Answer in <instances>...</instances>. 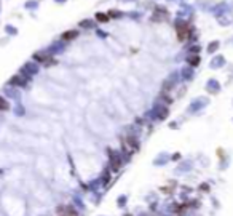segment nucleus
Returning <instances> with one entry per match:
<instances>
[{
  "instance_id": "15",
  "label": "nucleus",
  "mask_w": 233,
  "mask_h": 216,
  "mask_svg": "<svg viewBox=\"0 0 233 216\" xmlns=\"http://www.w3.org/2000/svg\"><path fill=\"white\" fill-rule=\"evenodd\" d=\"M7 32H8V34H16V29L11 28V26H7Z\"/></svg>"
},
{
  "instance_id": "11",
  "label": "nucleus",
  "mask_w": 233,
  "mask_h": 216,
  "mask_svg": "<svg viewBox=\"0 0 233 216\" xmlns=\"http://www.w3.org/2000/svg\"><path fill=\"white\" fill-rule=\"evenodd\" d=\"M80 26H81V28H91L93 21L91 19H83V21H80Z\"/></svg>"
},
{
  "instance_id": "7",
  "label": "nucleus",
  "mask_w": 233,
  "mask_h": 216,
  "mask_svg": "<svg viewBox=\"0 0 233 216\" xmlns=\"http://www.w3.org/2000/svg\"><path fill=\"white\" fill-rule=\"evenodd\" d=\"M24 7H26L27 10H32V11H34V10L38 8V2H37V0H29V2L24 3Z\"/></svg>"
},
{
  "instance_id": "12",
  "label": "nucleus",
  "mask_w": 233,
  "mask_h": 216,
  "mask_svg": "<svg viewBox=\"0 0 233 216\" xmlns=\"http://www.w3.org/2000/svg\"><path fill=\"white\" fill-rule=\"evenodd\" d=\"M7 109H8V103L3 98H0V111H7Z\"/></svg>"
},
{
  "instance_id": "5",
  "label": "nucleus",
  "mask_w": 233,
  "mask_h": 216,
  "mask_svg": "<svg viewBox=\"0 0 233 216\" xmlns=\"http://www.w3.org/2000/svg\"><path fill=\"white\" fill-rule=\"evenodd\" d=\"M10 83L11 85H26L27 83V80H26V77H22V75H15V77H11L10 78Z\"/></svg>"
},
{
  "instance_id": "3",
  "label": "nucleus",
  "mask_w": 233,
  "mask_h": 216,
  "mask_svg": "<svg viewBox=\"0 0 233 216\" xmlns=\"http://www.w3.org/2000/svg\"><path fill=\"white\" fill-rule=\"evenodd\" d=\"M217 21H219L221 26H228V24L233 23V15L230 13V10L228 11H222V13H219V15H217Z\"/></svg>"
},
{
  "instance_id": "17",
  "label": "nucleus",
  "mask_w": 233,
  "mask_h": 216,
  "mask_svg": "<svg viewBox=\"0 0 233 216\" xmlns=\"http://www.w3.org/2000/svg\"><path fill=\"white\" fill-rule=\"evenodd\" d=\"M120 2H136V0H120Z\"/></svg>"
},
{
  "instance_id": "10",
  "label": "nucleus",
  "mask_w": 233,
  "mask_h": 216,
  "mask_svg": "<svg viewBox=\"0 0 233 216\" xmlns=\"http://www.w3.org/2000/svg\"><path fill=\"white\" fill-rule=\"evenodd\" d=\"M217 48H219V42L216 40V42H211V43H209V47H208V51H211V53H212V51H216Z\"/></svg>"
},
{
  "instance_id": "8",
  "label": "nucleus",
  "mask_w": 233,
  "mask_h": 216,
  "mask_svg": "<svg viewBox=\"0 0 233 216\" xmlns=\"http://www.w3.org/2000/svg\"><path fill=\"white\" fill-rule=\"evenodd\" d=\"M24 71H27V72H31V74H34V72H37V66L35 64H26L24 66Z\"/></svg>"
},
{
  "instance_id": "4",
  "label": "nucleus",
  "mask_w": 233,
  "mask_h": 216,
  "mask_svg": "<svg viewBox=\"0 0 233 216\" xmlns=\"http://www.w3.org/2000/svg\"><path fill=\"white\" fill-rule=\"evenodd\" d=\"M34 58L37 59V61H40V63H43V64H54V59L51 58V55L50 53H45V51H42V53H35L34 55Z\"/></svg>"
},
{
  "instance_id": "13",
  "label": "nucleus",
  "mask_w": 233,
  "mask_h": 216,
  "mask_svg": "<svg viewBox=\"0 0 233 216\" xmlns=\"http://www.w3.org/2000/svg\"><path fill=\"white\" fill-rule=\"evenodd\" d=\"M96 19L101 21V23H104V21L109 19V16H107V15H102V13H98V15H96Z\"/></svg>"
},
{
  "instance_id": "16",
  "label": "nucleus",
  "mask_w": 233,
  "mask_h": 216,
  "mask_svg": "<svg viewBox=\"0 0 233 216\" xmlns=\"http://www.w3.org/2000/svg\"><path fill=\"white\" fill-rule=\"evenodd\" d=\"M54 2H56V3H66L67 0H54Z\"/></svg>"
},
{
  "instance_id": "14",
  "label": "nucleus",
  "mask_w": 233,
  "mask_h": 216,
  "mask_svg": "<svg viewBox=\"0 0 233 216\" xmlns=\"http://www.w3.org/2000/svg\"><path fill=\"white\" fill-rule=\"evenodd\" d=\"M198 61H200V58H198V56H190V58H188V63H190L192 66H197V64H198Z\"/></svg>"
},
{
  "instance_id": "1",
  "label": "nucleus",
  "mask_w": 233,
  "mask_h": 216,
  "mask_svg": "<svg viewBox=\"0 0 233 216\" xmlns=\"http://www.w3.org/2000/svg\"><path fill=\"white\" fill-rule=\"evenodd\" d=\"M176 31H177V38H179L181 42H184L190 34V26L182 19H177L176 21Z\"/></svg>"
},
{
  "instance_id": "9",
  "label": "nucleus",
  "mask_w": 233,
  "mask_h": 216,
  "mask_svg": "<svg viewBox=\"0 0 233 216\" xmlns=\"http://www.w3.org/2000/svg\"><path fill=\"white\" fill-rule=\"evenodd\" d=\"M109 16H110V18H121V16H123V13H121L120 10H110Z\"/></svg>"
},
{
  "instance_id": "6",
  "label": "nucleus",
  "mask_w": 233,
  "mask_h": 216,
  "mask_svg": "<svg viewBox=\"0 0 233 216\" xmlns=\"http://www.w3.org/2000/svg\"><path fill=\"white\" fill-rule=\"evenodd\" d=\"M64 40H72V38H75V37H78V31L77 29H70V31H66L62 35H61Z\"/></svg>"
},
{
  "instance_id": "2",
  "label": "nucleus",
  "mask_w": 233,
  "mask_h": 216,
  "mask_svg": "<svg viewBox=\"0 0 233 216\" xmlns=\"http://www.w3.org/2000/svg\"><path fill=\"white\" fill-rule=\"evenodd\" d=\"M168 18H169V13H168L166 8L158 7V8L153 10V16H152L153 21H164V19H168Z\"/></svg>"
}]
</instances>
